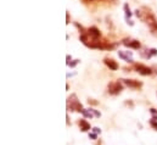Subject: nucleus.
Segmentation results:
<instances>
[{
    "label": "nucleus",
    "instance_id": "9d476101",
    "mask_svg": "<svg viewBox=\"0 0 157 145\" xmlns=\"http://www.w3.org/2000/svg\"><path fill=\"white\" fill-rule=\"evenodd\" d=\"M78 126L82 132H88V131H90V123H88L85 120H79Z\"/></svg>",
    "mask_w": 157,
    "mask_h": 145
},
{
    "label": "nucleus",
    "instance_id": "6ab92c4d",
    "mask_svg": "<svg viewBox=\"0 0 157 145\" xmlns=\"http://www.w3.org/2000/svg\"><path fill=\"white\" fill-rule=\"evenodd\" d=\"M151 69H152V71H154V72L157 73V66H156V65H155V66H152Z\"/></svg>",
    "mask_w": 157,
    "mask_h": 145
},
{
    "label": "nucleus",
    "instance_id": "0eeeda50",
    "mask_svg": "<svg viewBox=\"0 0 157 145\" xmlns=\"http://www.w3.org/2000/svg\"><path fill=\"white\" fill-rule=\"evenodd\" d=\"M118 56L127 61V62H133V53L132 51H123V50H119L118 51Z\"/></svg>",
    "mask_w": 157,
    "mask_h": 145
},
{
    "label": "nucleus",
    "instance_id": "f03ea898",
    "mask_svg": "<svg viewBox=\"0 0 157 145\" xmlns=\"http://www.w3.org/2000/svg\"><path fill=\"white\" fill-rule=\"evenodd\" d=\"M67 109L71 111H76V112H82L83 111V105L78 101V98L76 94H71V96H68L67 99Z\"/></svg>",
    "mask_w": 157,
    "mask_h": 145
},
{
    "label": "nucleus",
    "instance_id": "6e6552de",
    "mask_svg": "<svg viewBox=\"0 0 157 145\" xmlns=\"http://www.w3.org/2000/svg\"><path fill=\"white\" fill-rule=\"evenodd\" d=\"M86 34L90 36L91 38H94V39H100V38H101V32H100L95 26L88 28V29H86Z\"/></svg>",
    "mask_w": 157,
    "mask_h": 145
},
{
    "label": "nucleus",
    "instance_id": "ddd939ff",
    "mask_svg": "<svg viewBox=\"0 0 157 145\" xmlns=\"http://www.w3.org/2000/svg\"><path fill=\"white\" fill-rule=\"evenodd\" d=\"M79 62H80V60H73L72 62H70V64H68V66H70V67H76Z\"/></svg>",
    "mask_w": 157,
    "mask_h": 145
},
{
    "label": "nucleus",
    "instance_id": "1a4fd4ad",
    "mask_svg": "<svg viewBox=\"0 0 157 145\" xmlns=\"http://www.w3.org/2000/svg\"><path fill=\"white\" fill-rule=\"evenodd\" d=\"M104 64L110 69V70H112V71H116V70H118V64L113 60V59H110V57H105L104 59Z\"/></svg>",
    "mask_w": 157,
    "mask_h": 145
},
{
    "label": "nucleus",
    "instance_id": "39448f33",
    "mask_svg": "<svg viewBox=\"0 0 157 145\" xmlns=\"http://www.w3.org/2000/svg\"><path fill=\"white\" fill-rule=\"evenodd\" d=\"M122 44L125 45L127 48H132V49H140L141 48V44L139 40H135V39H129V38H125L122 40Z\"/></svg>",
    "mask_w": 157,
    "mask_h": 145
},
{
    "label": "nucleus",
    "instance_id": "aec40b11",
    "mask_svg": "<svg viewBox=\"0 0 157 145\" xmlns=\"http://www.w3.org/2000/svg\"><path fill=\"white\" fill-rule=\"evenodd\" d=\"M66 23H67V25L70 23V14H68V12H67V22H66Z\"/></svg>",
    "mask_w": 157,
    "mask_h": 145
},
{
    "label": "nucleus",
    "instance_id": "4be33fe9",
    "mask_svg": "<svg viewBox=\"0 0 157 145\" xmlns=\"http://www.w3.org/2000/svg\"><path fill=\"white\" fill-rule=\"evenodd\" d=\"M70 59H71V57H70V55H67V65L70 64Z\"/></svg>",
    "mask_w": 157,
    "mask_h": 145
},
{
    "label": "nucleus",
    "instance_id": "f3484780",
    "mask_svg": "<svg viewBox=\"0 0 157 145\" xmlns=\"http://www.w3.org/2000/svg\"><path fill=\"white\" fill-rule=\"evenodd\" d=\"M150 124H151V127H154V128L157 131V122L156 121H150Z\"/></svg>",
    "mask_w": 157,
    "mask_h": 145
},
{
    "label": "nucleus",
    "instance_id": "a211bd4d",
    "mask_svg": "<svg viewBox=\"0 0 157 145\" xmlns=\"http://www.w3.org/2000/svg\"><path fill=\"white\" fill-rule=\"evenodd\" d=\"M89 137H90L91 139H96V134H95V133H89Z\"/></svg>",
    "mask_w": 157,
    "mask_h": 145
},
{
    "label": "nucleus",
    "instance_id": "423d86ee",
    "mask_svg": "<svg viewBox=\"0 0 157 145\" xmlns=\"http://www.w3.org/2000/svg\"><path fill=\"white\" fill-rule=\"evenodd\" d=\"M122 83H124L127 87L129 88H133V89H140L143 87V83L140 80H136V79H121Z\"/></svg>",
    "mask_w": 157,
    "mask_h": 145
},
{
    "label": "nucleus",
    "instance_id": "20e7f679",
    "mask_svg": "<svg viewBox=\"0 0 157 145\" xmlns=\"http://www.w3.org/2000/svg\"><path fill=\"white\" fill-rule=\"evenodd\" d=\"M134 69H135L136 72L140 73L141 76H150L154 72L151 67H149V66H146L144 64H134Z\"/></svg>",
    "mask_w": 157,
    "mask_h": 145
},
{
    "label": "nucleus",
    "instance_id": "4468645a",
    "mask_svg": "<svg viewBox=\"0 0 157 145\" xmlns=\"http://www.w3.org/2000/svg\"><path fill=\"white\" fill-rule=\"evenodd\" d=\"M149 53H150V56L152 57V56H155V55H157V49H155V48H152V49H150V50H149Z\"/></svg>",
    "mask_w": 157,
    "mask_h": 145
},
{
    "label": "nucleus",
    "instance_id": "7ed1b4c3",
    "mask_svg": "<svg viewBox=\"0 0 157 145\" xmlns=\"http://www.w3.org/2000/svg\"><path fill=\"white\" fill-rule=\"evenodd\" d=\"M107 89H109V93L111 95H118L122 90H123V84H122V80H115V82H111L109 83L107 85Z\"/></svg>",
    "mask_w": 157,
    "mask_h": 145
},
{
    "label": "nucleus",
    "instance_id": "f257e3e1",
    "mask_svg": "<svg viewBox=\"0 0 157 145\" xmlns=\"http://www.w3.org/2000/svg\"><path fill=\"white\" fill-rule=\"evenodd\" d=\"M135 15L138 18H140L143 22H145L149 26L154 36H157V18L151 11V9H149L147 6H143L135 10Z\"/></svg>",
    "mask_w": 157,
    "mask_h": 145
},
{
    "label": "nucleus",
    "instance_id": "f8f14e48",
    "mask_svg": "<svg viewBox=\"0 0 157 145\" xmlns=\"http://www.w3.org/2000/svg\"><path fill=\"white\" fill-rule=\"evenodd\" d=\"M150 113L152 115L151 121H157V110L156 109H150Z\"/></svg>",
    "mask_w": 157,
    "mask_h": 145
},
{
    "label": "nucleus",
    "instance_id": "9b49d317",
    "mask_svg": "<svg viewBox=\"0 0 157 145\" xmlns=\"http://www.w3.org/2000/svg\"><path fill=\"white\" fill-rule=\"evenodd\" d=\"M123 10H124V14H125V18H130V16L133 15L132 14V11H130V7H129V5L128 4H124V6H123Z\"/></svg>",
    "mask_w": 157,
    "mask_h": 145
},
{
    "label": "nucleus",
    "instance_id": "2eb2a0df",
    "mask_svg": "<svg viewBox=\"0 0 157 145\" xmlns=\"http://www.w3.org/2000/svg\"><path fill=\"white\" fill-rule=\"evenodd\" d=\"M88 103H89V104H91V105H98V104H99L95 99H89V100H88Z\"/></svg>",
    "mask_w": 157,
    "mask_h": 145
},
{
    "label": "nucleus",
    "instance_id": "dca6fc26",
    "mask_svg": "<svg viewBox=\"0 0 157 145\" xmlns=\"http://www.w3.org/2000/svg\"><path fill=\"white\" fill-rule=\"evenodd\" d=\"M93 132H94L95 134H99V133H101V129L98 128V127H94V128H93Z\"/></svg>",
    "mask_w": 157,
    "mask_h": 145
},
{
    "label": "nucleus",
    "instance_id": "412c9836",
    "mask_svg": "<svg viewBox=\"0 0 157 145\" xmlns=\"http://www.w3.org/2000/svg\"><path fill=\"white\" fill-rule=\"evenodd\" d=\"M67 126H70V116L67 115Z\"/></svg>",
    "mask_w": 157,
    "mask_h": 145
}]
</instances>
